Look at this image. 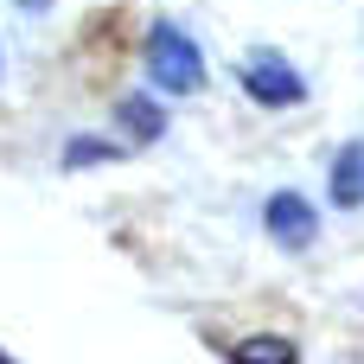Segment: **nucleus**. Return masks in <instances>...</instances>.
I'll use <instances>...</instances> for the list:
<instances>
[{"instance_id": "f257e3e1", "label": "nucleus", "mask_w": 364, "mask_h": 364, "mask_svg": "<svg viewBox=\"0 0 364 364\" xmlns=\"http://www.w3.org/2000/svg\"><path fill=\"white\" fill-rule=\"evenodd\" d=\"M141 70H147V83H154L160 96H198V90H205V51H198V38H192L186 26H173V19H154V26H147V38H141Z\"/></svg>"}, {"instance_id": "f03ea898", "label": "nucleus", "mask_w": 364, "mask_h": 364, "mask_svg": "<svg viewBox=\"0 0 364 364\" xmlns=\"http://www.w3.org/2000/svg\"><path fill=\"white\" fill-rule=\"evenodd\" d=\"M237 83H243V96H250L256 109H301V102H307V77H301L282 51H250L243 70H237Z\"/></svg>"}, {"instance_id": "7ed1b4c3", "label": "nucleus", "mask_w": 364, "mask_h": 364, "mask_svg": "<svg viewBox=\"0 0 364 364\" xmlns=\"http://www.w3.org/2000/svg\"><path fill=\"white\" fill-rule=\"evenodd\" d=\"M262 230H269L282 250H314V237H320V211H314L307 192H275V198L262 205Z\"/></svg>"}, {"instance_id": "20e7f679", "label": "nucleus", "mask_w": 364, "mask_h": 364, "mask_svg": "<svg viewBox=\"0 0 364 364\" xmlns=\"http://www.w3.org/2000/svg\"><path fill=\"white\" fill-rule=\"evenodd\" d=\"M115 128H122V141H134V147H154L160 134H166V109H160V90L147 96H122L115 102Z\"/></svg>"}, {"instance_id": "39448f33", "label": "nucleus", "mask_w": 364, "mask_h": 364, "mask_svg": "<svg viewBox=\"0 0 364 364\" xmlns=\"http://www.w3.org/2000/svg\"><path fill=\"white\" fill-rule=\"evenodd\" d=\"M326 198H333V211H364V141L339 147L333 179H326Z\"/></svg>"}, {"instance_id": "423d86ee", "label": "nucleus", "mask_w": 364, "mask_h": 364, "mask_svg": "<svg viewBox=\"0 0 364 364\" xmlns=\"http://www.w3.org/2000/svg\"><path fill=\"white\" fill-rule=\"evenodd\" d=\"M128 160V141H102V134H70L64 141V166H109Z\"/></svg>"}, {"instance_id": "0eeeda50", "label": "nucleus", "mask_w": 364, "mask_h": 364, "mask_svg": "<svg viewBox=\"0 0 364 364\" xmlns=\"http://www.w3.org/2000/svg\"><path fill=\"white\" fill-rule=\"evenodd\" d=\"M230 358H262V364H294L301 346L282 339V333H250V339H230Z\"/></svg>"}, {"instance_id": "6e6552de", "label": "nucleus", "mask_w": 364, "mask_h": 364, "mask_svg": "<svg viewBox=\"0 0 364 364\" xmlns=\"http://www.w3.org/2000/svg\"><path fill=\"white\" fill-rule=\"evenodd\" d=\"M0 364H6V352H0Z\"/></svg>"}]
</instances>
